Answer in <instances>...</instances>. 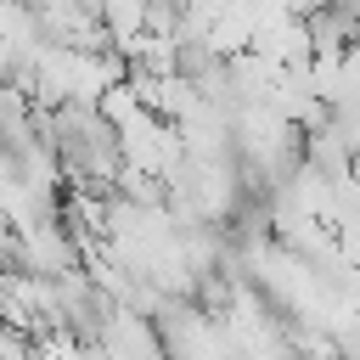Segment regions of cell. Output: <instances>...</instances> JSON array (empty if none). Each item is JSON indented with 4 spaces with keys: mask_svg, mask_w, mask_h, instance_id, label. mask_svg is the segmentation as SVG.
I'll return each instance as SVG.
<instances>
[{
    "mask_svg": "<svg viewBox=\"0 0 360 360\" xmlns=\"http://www.w3.org/2000/svg\"><path fill=\"white\" fill-rule=\"evenodd\" d=\"M101 22H107L112 45L135 39V34H146V0H101Z\"/></svg>",
    "mask_w": 360,
    "mask_h": 360,
    "instance_id": "7a4b0ae2",
    "label": "cell"
},
{
    "mask_svg": "<svg viewBox=\"0 0 360 360\" xmlns=\"http://www.w3.org/2000/svg\"><path fill=\"white\" fill-rule=\"evenodd\" d=\"M304 34H309V51H315V56H343V51L360 39V17L326 0L321 11L304 17Z\"/></svg>",
    "mask_w": 360,
    "mask_h": 360,
    "instance_id": "6da1fadb",
    "label": "cell"
},
{
    "mask_svg": "<svg viewBox=\"0 0 360 360\" xmlns=\"http://www.w3.org/2000/svg\"><path fill=\"white\" fill-rule=\"evenodd\" d=\"M270 6H281L287 17H309V11H321L326 0H270Z\"/></svg>",
    "mask_w": 360,
    "mask_h": 360,
    "instance_id": "277c9868",
    "label": "cell"
},
{
    "mask_svg": "<svg viewBox=\"0 0 360 360\" xmlns=\"http://www.w3.org/2000/svg\"><path fill=\"white\" fill-rule=\"evenodd\" d=\"M332 6H343V11H354V17H360V0H332Z\"/></svg>",
    "mask_w": 360,
    "mask_h": 360,
    "instance_id": "5b68a950",
    "label": "cell"
},
{
    "mask_svg": "<svg viewBox=\"0 0 360 360\" xmlns=\"http://www.w3.org/2000/svg\"><path fill=\"white\" fill-rule=\"evenodd\" d=\"M338 68H343V84H349V96L360 101V39H354V45L338 56Z\"/></svg>",
    "mask_w": 360,
    "mask_h": 360,
    "instance_id": "3957f363",
    "label": "cell"
}]
</instances>
